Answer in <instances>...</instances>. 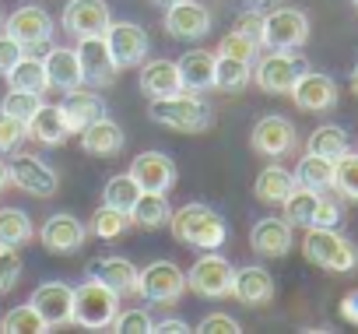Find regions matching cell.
Listing matches in <instances>:
<instances>
[{
  "mask_svg": "<svg viewBox=\"0 0 358 334\" xmlns=\"http://www.w3.org/2000/svg\"><path fill=\"white\" fill-rule=\"evenodd\" d=\"M169 229L176 236V243L183 246H197V250H218L229 239V225L225 218L211 208V204H183L179 211H172Z\"/></svg>",
  "mask_w": 358,
  "mask_h": 334,
  "instance_id": "2",
  "label": "cell"
},
{
  "mask_svg": "<svg viewBox=\"0 0 358 334\" xmlns=\"http://www.w3.org/2000/svg\"><path fill=\"white\" fill-rule=\"evenodd\" d=\"M4 32H8L25 53H32V50H43V46L53 39V22H50V15H46L39 4H25V8H18L15 15L4 18Z\"/></svg>",
  "mask_w": 358,
  "mask_h": 334,
  "instance_id": "10",
  "label": "cell"
},
{
  "mask_svg": "<svg viewBox=\"0 0 358 334\" xmlns=\"http://www.w3.org/2000/svg\"><path fill=\"white\" fill-rule=\"evenodd\" d=\"M162 25L179 43H197L211 32V11L201 4V0H176V4L165 8Z\"/></svg>",
  "mask_w": 358,
  "mask_h": 334,
  "instance_id": "12",
  "label": "cell"
},
{
  "mask_svg": "<svg viewBox=\"0 0 358 334\" xmlns=\"http://www.w3.org/2000/svg\"><path fill=\"white\" fill-rule=\"evenodd\" d=\"M341 316H344L348 323H355V327H358V288H355V292H348V295L341 299Z\"/></svg>",
  "mask_w": 358,
  "mask_h": 334,
  "instance_id": "51",
  "label": "cell"
},
{
  "mask_svg": "<svg viewBox=\"0 0 358 334\" xmlns=\"http://www.w3.org/2000/svg\"><path fill=\"white\" fill-rule=\"evenodd\" d=\"M253 8H271V4H278V0H250Z\"/></svg>",
  "mask_w": 358,
  "mask_h": 334,
  "instance_id": "54",
  "label": "cell"
},
{
  "mask_svg": "<svg viewBox=\"0 0 358 334\" xmlns=\"http://www.w3.org/2000/svg\"><path fill=\"white\" fill-rule=\"evenodd\" d=\"M106 43H109V53H113L120 71L123 67H141L148 60V50H151V39L137 22H109Z\"/></svg>",
  "mask_w": 358,
  "mask_h": 334,
  "instance_id": "14",
  "label": "cell"
},
{
  "mask_svg": "<svg viewBox=\"0 0 358 334\" xmlns=\"http://www.w3.org/2000/svg\"><path fill=\"white\" fill-rule=\"evenodd\" d=\"M215 64H218V53H208V50H187L183 57L176 60L179 67V78H183V92H211L215 88Z\"/></svg>",
  "mask_w": 358,
  "mask_h": 334,
  "instance_id": "27",
  "label": "cell"
},
{
  "mask_svg": "<svg viewBox=\"0 0 358 334\" xmlns=\"http://www.w3.org/2000/svg\"><path fill=\"white\" fill-rule=\"evenodd\" d=\"M113 15L106 0H67L60 15V25L71 39H88V36H106Z\"/></svg>",
  "mask_w": 358,
  "mask_h": 334,
  "instance_id": "13",
  "label": "cell"
},
{
  "mask_svg": "<svg viewBox=\"0 0 358 334\" xmlns=\"http://www.w3.org/2000/svg\"><path fill=\"white\" fill-rule=\"evenodd\" d=\"M78 60H81V74H85V85L92 88H106L116 81L120 67L109 53V43L106 36H88V39H78Z\"/></svg>",
  "mask_w": 358,
  "mask_h": 334,
  "instance_id": "16",
  "label": "cell"
},
{
  "mask_svg": "<svg viewBox=\"0 0 358 334\" xmlns=\"http://www.w3.org/2000/svg\"><path fill=\"white\" fill-rule=\"evenodd\" d=\"M137 197H141V187H137V180H134L130 173L109 176V183L102 187V204H109V208H116V211H127V215H130V208L137 204Z\"/></svg>",
  "mask_w": 358,
  "mask_h": 334,
  "instance_id": "38",
  "label": "cell"
},
{
  "mask_svg": "<svg viewBox=\"0 0 358 334\" xmlns=\"http://www.w3.org/2000/svg\"><path fill=\"white\" fill-rule=\"evenodd\" d=\"M8 183L25 190V194H32V197H39V201H46V197L57 194L60 176L50 169L46 162H39L36 155H15L8 162Z\"/></svg>",
  "mask_w": 358,
  "mask_h": 334,
  "instance_id": "9",
  "label": "cell"
},
{
  "mask_svg": "<svg viewBox=\"0 0 358 334\" xmlns=\"http://www.w3.org/2000/svg\"><path fill=\"white\" fill-rule=\"evenodd\" d=\"M32 236H36V225H32V218L22 208H4V211H0V246L18 250Z\"/></svg>",
  "mask_w": 358,
  "mask_h": 334,
  "instance_id": "35",
  "label": "cell"
},
{
  "mask_svg": "<svg viewBox=\"0 0 358 334\" xmlns=\"http://www.w3.org/2000/svg\"><path fill=\"white\" fill-rule=\"evenodd\" d=\"M302 257L320 267V271H330V274H351L358 267V246L334 229L327 225H309L306 229V239H302Z\"/></svg>",
  "mask_w": 358,
  "mask_h": 334,
  "instance_id": "3",
  "label": "cell"
},
{
  "mask_svg": "<svg viewBox=\"0 0 358 334\" xmlns=\"http://www.w3.org/2000/svg\"><path fill=\"white\" fill-rule=\"evenodd\" d=\"M120 313V295L102 285L99 278L88 274V281H81L74 288V302H71V323L85 327V330H109L113 316Z\"/></svg>",
  "mask_w": 358,
  "mask_h": 334,
  "instance_id": "4",
  "label": "cell"
},
{
  "mask_svg": "<svg viewBox=\"0 0 358 334\" xmlns=\"http://www.w3.org/2000/svg\"><path fill=\"white\" fill-rule=\"evenodd\" d=\"M288 95L302 113H327L337 106V81L320 71H302Z\"/></svg>",
  "mask_w": 358,
  "mask_h": 334,
  "instance_id": "18",
  "label": "cell"
},
{
  "mask_svg": "<svg viewBox=\"0 0 358 334\" xmlns=\"http://www.w3.org/2000/svg\"><path fill=\"white\" fill-rule=\"evenodd\" d=\"M351 92L358 95V64H355V71H351Z\"/></svg>",
  "mask_w": 358,
  "mask_h": 334,
  "instance_id": "53",
  "label": "cell"
},
{
  "mask_svg": "<svg viewBox=\"0 0 358 334\" xmlns=\"http://www.w3.org/2000/svg\"><path fill=\"white\" fill-rule=\"evenodd\" d=\"M151 313L148 309H123V313H116L113 316V323H109V330H116V334H151Z\"/></svg>",
  "mask_w": 358,
  "mask_h": 334,
  "instance_id": "42",
  "label": "cell"
},
{
  "mask_svg": "<svg viewBox=\"0 0 358 334\" xmlns=\"http://www.w3.org/2000/svg\"><path fill=\"white\" fill-rule=\"evenodd\" d=\"M71 302H74V288H71L67 281H43V285L32 292V306L39 309V316H43L50 327L71 323Z\"/></svg>",
  "mask_w": 358,
  "mask_h": 334,
  "instance_id": "23",
  "label": "cell"
},
{
  "mask_svg": "<svg viewBox=\"0 0 358 334\" xmlns=\"http://www.w3.org/2000/svg\"><path fill=\"white\" fill-rule=\"evenodd\" d=\"M25 137L36 141V144H46V148H60V144L71 137L60 102H57V106H53V102H39V109H36V113L29 116V123H25Z\"/></svg>",
  "mask_w": 358,
  "mask_h": 334,
  "instance_id": "21",
  "label": "cell"
},
{
  "mask_svg": "<svg viewBox=\"0 0 358 334\" xmlns=\"http://www.w3.org/2000/svg\"><path fill=\"white\" fill-rule=\"evenodd\" d=\"M292 187H295V176L285 169V165H267V169H260V176H257V183H253V197H257L260 204L278 208V204L292 194Z\"/></svg>",
  "mask_w": 358,
  "mask_h": 334,
  "instance_id": "30",
  "label": "cell"
},
{
  "mask_svg": "<svg viewBox=\"0 0 358 334\" xmlns=\"http://www.w3.org/2000/svg\"><path fill=\"white\" fill-rule=\"evenodd\" d=\"M39 239H43L46 253H53V257H74L88 243V225L81 218H74V215H53V218L43 222Z\"/></svg>",
  "mask_w": 358,
  "mask_h": 334,
  "instance_id": "15",
  "label": "cell"
},
{
  "mask_svg": "<svg viewBox=\"0 0 358 334\" xmlns=\"http://www.w3.org/2000/svg\"><path fill=\"white\" fill-rule=\"evenodd\" d=\"M334 190L348 201H358V155L351 148L334 158Z\"/></svg>",
  "mask_w": 358,
  "mask_h": 334,
  "instance_id": "40",
  "label": "cell"
},
{
  "mask_svg": "<svg viewBox=\"0 0 358 334\" xmlns=\"http://www.w3.org/2000/svg\"><path fill=\"white\" fill-rule=\"evenodd\" d=\"M348 148H351V137H348V130H344V127H334V123H327V127H316V130L309 134V144H306V151H313V155H323V158H341Z\"/></svg>",
  "mask_w": 358,
  "mask_h": 334,
  "instance_id": "36",
  "label": "cell"
},
{
  "mask_svg": "<svg viewBox=\"0 0 358 334\" xmlns=\"http://www.w3.org/2000/svg\"><path fill=\"white\" fill-rule=\"evenodd\" d=\"M148 116L176 134H204L215 123V106L201 99V92H176L165 99H151Z\"/></svg>",
  "mask_w": 358,
  "mask_h": 334,
  "instance_id": "1",
  "label": "cell"
},
{
  "mask_svg": "<svg viewBox=\"0 0 358 334\" xmlns=\"http://www.w3.org/2000/svg\"><path fill=\"white\" fill-rule=\"evenodd\" d=\"M78 137H81L85 155H95V158H116L127 148V134H123V127L116 120H109V113L99 116L95 123H88Z\"/></svg>",
  "mask_w": 358,
  "mask_h": 334,
  "instance_id": "22",
  "label": "cell"
},
{
  "mask_svg": "<svg viewBox=\"0 0 358 334\" xmlns=\"http://www.w3.org/2000/svg\"><path fill=\"white\" fill-rule=\"evenodd\" d=\"M302 71H309V67H306L302 57H295V50H271L267 57L257 60L253 81H257V88L267 92V95H288Z\"/></svg>",
  "mask_w": 358,
  "mask_h": 334,
  "instance_id": "5",
  "label": "cell"
},
{
  "mask_svg": "<svg viewBox=\"0 0 358 334\" xmlns=\"http://www.w3.org/2000/svg\"><path fill=\"white\" fill-rule=\"evenodd\" d=\"M172 208H169V194H155V190H141L137 204L130 208V222L141 229H162L169 225Z\"/></svg>",
  "mask_w": 358,
  "mask_h": 334,
  "instance_id": "32",
  "label": "cell"
},
{
  "mask_svg": "<svg viewBox=\"0 0 358 334\" xmlns=\"http://www.w3.org/2000/svg\"><path fill=\"white\" fill-rule=\"evenodd\" d=\"M137 85L148 99H165V95H176L183 92V78H179V67L176 60H144L141 64V74H137Z\"/></svg>",
  "mask_w": 358,
  "mask_h": 334,
  "instance_id": "24",
  "label": "cell"
},
{
  "mask_svg": "<svg viewBox=\"0 0 358 334\" xmlns=\"http://www.w3.org/2000/svg\"><path fill=\"white\" fill-rule=\"evenodd\" d=\"M151 4H155V8H162V11H165V8H169V4H176V0H151Z\"/></svg>",
  "mask_w": 358,
  "mask_h": 334,
  "instance_id": "55",
  "label": "cell"
},
{
  "mask_svg": "<svg viewBox=\"0 0 358 334\" xmlns=\"http://www.w3.org/2000/svg\"><path fill=\"white\" fill-rule=\"evenodd\" d=\"M236 32H243L246 39H253V43L264 46V15L260 11H243L236 18Z\"/></svg>",
  "mask_w": 358,
  "mask_h": 334,
  "instance_id": "48",
  "label": "cell"
},
{
  "mask_svg": "<svg viewBox=\"0 0 358 334\" xmlns=\"http://www.w3.org/2000/svg\"><path fill=\"white\" fill-rule=\"evenodd\" d=\"M130 225H134V222H130V215H127V211H116V208L102 204V208L92 215L88 232H92V236H99V239H120Z\"/></svg>",
  "mask_w": 358,
  "mask_h": 334,
  "instance_id": "39",
  "label": "cell"
},
{
  "mask_svg": "<svg viewBox=\"0 0 358 334\" xmlns=\"http://www.w3.org/2000/svg\"><path fill=\"white\" fill-rule=\"evenodd\" d=\"M22 278V257L11 246H0V292H11Z\"/></svg>",
  "mask_w": 358,
  "mask_h": 334,
  "instance_id": "44",
  "label": "cell"
},
{
  "mask_svg": "<svg viewBox=\"0 0 358 334\" xmlns=\"http://www.w3.org/2000/svg\"><path fill=\"white\" fill-rule=\"evenodd\" d=\"M351 4H355V8H358V0H351Z\"/></svg>",
  "mask_w": 358,
  "mask_h": 334,
  "instance_id": "57",
  "label": "cell"
},
{
  "mask_svg": "<svg viewBox=\"0 0 358 334\" xmlns=\"http://www.w3.org/2000/svg\"><path fill=\"white\" fill-rule=\"evenodd\" d=\"M222 57H236V60H246V64H253L257 60V53H260V43H253V39H246L243 32H229L225 39H222V50H218Z\"/></svg>",
  "mask_w": 358,
  "mask_h": 334,
  "instance_id": "43",
  "label": "cell"
},
{
  "mask_svg": "<svg viewBox=\"0 0 358 334\" xmlns=\"http://www.w3.org/2000/svg\"><path fill=\"white\" fill-rule=\"evenodd\" d=\"M201 334H243V323L229 313H208L201 323H197Z\"/></svg>",
  "mask_w": 358,
  "mask_h": 334,
  "instance_id": "46",
  "label": "cell"
},
{
  "mask_svg": "<svg viewBox=\"0 0 358 334\" xmlns=\"http://www.w3.org/2000/svg\"><path fill=\"white\" fill-rule=\"evenodd\" d=\"M232 299H239L243 306H267L274 299V278L267 267H243L232 274Z\"/></svg>",
  "mask_w": 358,
  "mask_h": 334,
  "instance_id": "26",
  "label": "cell"
},
{
  "mask_svg": "<svg viewBox=\"0 0 358 334\" xmlns=\"http://www.w3.org/2000/svg\"><path fill=\"white\" fill-rule=\"evenodd\" d=\"M88 274L99 278L102 285H109L120 299L123 295H137V267L127 257H95L88 264Z\"/></svg>",
  "mask_w": 358,
  "mask_h": 334,
  "instance_id": "28",
  "label": "cell"
},
{
  "mask_svg": "<svg viewBox=\"0 0 358 334\" xmlns=\"http://www.w3.org/2000/svg\"><path fill=\"white\" fill-rule=\"evenodd\" d=\"M67 99L60 102V109H64V120H67V130H71V137L74 134H81L88 123H95L99 116H106V99L92 88V85H81V88H74V92H64Z\"/></svg>",
  "mask_w": 358,
  "mask_h": 334,
  "instance_id": "19",
  "label": "cell"
},
{
  "mask_svg": "<svg viewBox=\"0 0 358 334\" xmlns=\"http://www.w3.org/2000/svg\"><path fill=\"white\" fill-rule=\"evenodd\" d=\"M299 144V134H295V123L288 116H260L257 127L250 130V148L264 158H285L288 151H295Z\"/></svg>",
  "mask_w": 358,
  "mask_h": 334,
  "instance_id": "11",
  "label": "cell"
},
{
  "mask_svg": "<svg viewBox=\"0 0 358 334\" xmlns=\"http://www.w3.org/2000/svg\"><path fill=\"white\" fill-rule=\"evenodd\" d=\"M341 201H334L327 190H320V204H316V218H313V225H327V229H334L337 222H341Z\"/></svg>",
  "mask_w": 358,
  "mask_h": 334,
  "instance_id": "47",
  "label": "cell"
},
{
  "mask_svg": "<svg viewBox=\"0 0 358 334\" xmlns=\"http://www.w3.org/2000/svg\"><path fill=\"white\" fill-rule=\"evenodd\" d=\"M183 292H187V274L172 260H151L148 267L137 271V295H144L148 302L172 306L183 299Z\"/></svg>",
  "mask_w": 358,
  "mask_h": 334,
  "instance_id": "6",
  "label": "cell"
},
{
  "mask_svg": "<svg viewBox=\"0 0 358 334\" xmlns=\"http://www.w3.org/2000/svg\"><path fill=\"white\" fill-rule=\"evenodd\" d=\"M4 190H8V162L0 158V194H4Z\"/></svg>",
  "mask_w": 358,
  "mask_h": 334,
  "instance_id": "52",
  "label": "cell"
},
{
  "mask_svg": "<svg viewBox=\"0 0 358 334\" xmlns=\"http://www.w3.org/2000/svg\"><path fill=\"white\" fill-rule=\"evenodd\" d=\"M130 176L137 180L141 190H155V194H169L179 180V169L176 162L165 155V151H141L134 162H130Z\"/></svg>",
  "mask_w": 358,
  "mask_h": 334,
  "instance_id": "17",
  "label": "cell"
},
{
  "mask_svg": "<svg viewBox=\"0 0 358 334\" xmlns=\"http://www.w3.org/2000/svg\"><path fill=\"white\" fill-rule=\"evenodd\" d=\"M250 78H253V71H250L246 60H236V57H222L218 53V64H215V88L218 92L239 95V92H246Z\"/></svg>",
  "mask_w": 358,
  "mask_h": 334,
  "instance_id": "34",
  "label": "cell"
},
{
  "mask_svg": "<svg viewBox=\"0 0 358 334\" xmlns=\"http://www.w3.org/2000/svg\"><path fill=\"white\" fill-rule=\"evenodd\" d=\"M0 22H4V11H0Z\"/></svg>",
  "mask_w": 358,
  "mask_h": 334,
  "instance_id": "56",
  "label": "cell"
},
{
  "mask_svg": "<svg viewBox=\"0 0 358 334\" xmlns=\"http://www.w3.org/2000/svg\"><path fill=\"white\" fill-rule=\"evenodd\" d=\"M292 225L285 222V218H274V215H267V218H260L257 225H253V232H250V246H253V253L257 257H267V260H278V257H288L292 253Z\"/></svg>",
  "mask_w": 358,
  "mask_h": 334,
  "instance_id": "20",
  "label": "cell"
},
{
  "mask_svg": "<svg viewBox=\"0 0 358 334\" xmlns=\"http://www.w3.org/2000/svg\"><path fill=\"white\" fill-rule=\"evenodd\" d=\"M22 57H25V50H22V46H18L8 32H0V78H4V74H8L18 60H22Z\"/></svg>",
  "mask_w": 358,
  "mask_h": 334,
  "instance_id": "49",
  "label": "cell"
},
{
  "mask_svg": "<svg viewBox=\"0 0 358 334\" xmlns=\"http://www.w3.org/2000/svg\"><path fill=\"white\" fill-rule=\"evenodd\" d=\"M0 330H4V334H50L53 327L29 302V306H15V309H8L4 316H0Z\"/></svg>",
  "mask_w": 358,
  "mask_h": 334,
  "instance_id": "37",
  "label": "cell"
},
{
  "mask_svg": "<svg viewBox=\"0 0 358 334\" xmlns=\"http://www.w3.org/2000/svg\"><path fill=\"white\" fill-rule=\"evenodd\" d=\"M232 274H236V267L218 250H204V257L187 274V288H194V295H201V299H222L232 288Z\"/></svg>",
  "mask_w": 358,
  "mask_h": 334,
  "instance_id": "8",
  "label": "cell"
},
{
  "mask_svg": "<svg viewBox=\"0 0 358 334\" xmlns=\"http://www.w3.org/2000/svg\"><path fill=\"white\" fill-rule=\"evenodd\" d=\"M25 141V123L0 113V155H15Z\"/></svg>",
  "mask_w": 358,
  "mask_h": 334,
  "instance_id": "45",
  "label": "cell"
},
{
  "mask_svg": "<svg viewBox=\"0 0 358 334\" xmlns=\"http://www.w3.org/2000/svg\"><path fill=\"white\" fill-rule=\"evenodd\" d=\"M4 78H8V88H15V92H29V95H46L50 92L46 64H43V57H32V53H25Z\"/></svg>",
  "mask_w": 358,
  "mask_h": 334,
  "instance_id": "29",
  "label": "cell"
},
{
  "mask_svg": "<svg viewBox=\"0 0 358 334\" xmlns=\"http://www.w3.org/2000/svg\"><path fill=\"white\" fill-rule=\"evenodd\" d=\"M151 334H190V323H187V320H179V316L155 320V323H151Z\"/></svg>",
  "mask_w": 358,
  "mask_h": 334,
  "instance_id": "50",
  "label": "cell"
},
{
  "mask_svg": "<svg viewBox=\"0 0 358 334\" xmlns=\"http://www.w3.org/2000/svg\"><path fill=\"white\" fill-rule=\"evenodd\" d=\"M46 64V78H50V88H60V92H74L85 85V74H81V60H78V50L71 46H53L46 50L43 57Z\"/></svg>",
  "mask_w": 358,
  "mask_h": 334,
  "instance_id": "25",
  "label": "cell"
},
{
  "mask_svg": "<svg viewBox=\"0 0 358 334\" xmlns=\"http://www.w3.org/2000/svg\"><path fill=\"white\" fill-rule=\"evenodd\" d=\"M316 204H320V190H309V187H292V194L281 201L285 208V222L292 229H309L313 218H316Z\"/></svg>",
  "mask_w": 358,
  "mask_h": 334,
  "instance_id": "33",
  "label": "cell"
},
{
  "mask_svg": "<svg viewBox=\"0 0 358 334\" xmlns=\"http://www.w3.org/2000/svg\"><path fill=\"white\" fill-rule=\"evenodd\" d=\"M309 43V18L299 8H274L264 15V46L267 50H299Z\"/></svg>",
  "mask_w": 358,
  "mask_h": 334,
  "instance_id": "7",
  "label": "cell"
},
{
  "mask_svg": "<svg viewBox=\"0 0 358 334\" xmlns=\"http://www.w3.org/2000/svg\"><path fill=\"white\" fill-rule=\"evenodd\" d=\"M39 102H43V95H29V92L8 88V95L0 99V113L11 116V120H18V123H29V116L39 109Z\"/></svg>",
  "mask_w": 358,
  "mask_h": 334,
  "instance_id": "41",
  "label": "cell"
},
{
  "mask_svg": "<svg viewBox=\"0 0 358 334\" xmlns=\"http://www.w3.org/2000/svg\"><path fill=\"white\" fill-rule=\"evenodd\" d=\"M295 183L299 187H309V190H334V158H323V155H313L306 151L295 165Z\"/></svg>",
  "mask_w": 358,
  "mask_h": 334,
  "instance_id": "31",
  "label": "cell"
}]
</instances>
